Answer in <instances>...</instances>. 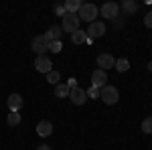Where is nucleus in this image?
Returning a JSON list of instances; mask_svg holds the SVG:
<instances>
[{
	"label": "nucleus",
	"mask_w": 152,
	"mask_h": 150,
	"mask_svg": "<svg viewBox=\"0 0 152 150\" xmlns=\"http://www.w3.org/2000/svg\"><path fill=\"white\" fill-rule=\"evenodd\" d=\"M77 16H79V20L83 23H95V16H97V6L91 4V2H87V4H81V8L77 12Z\"/></svg>",
	"instance_id": "nucleus-1"
},
{
	"label": "nucleus",
	"mask_w": 152,
	"mask_h": 150,
	"mask_svg": "<svg viewBox=\"0 0 152 150\" xmlns=\"http://www.w3.org/2000/svg\"><path fill=\"white\" fill-rule=\"evenodd\" d=\"M99 97H102L107 105H114V104H118V100H120V93H118V89L114 85H107V83H105L104 87L99 89Z\"/></svg>",
	"instance_id": "nucleus-2"
},
{
	"label": "nucleus",
	"mask_w": 152,
	"mask_h": 150,
	"mask_svg": "<svg viewBox=\"0 0 152 150\" xmlns=\"http://www.w3.org/2000/svg\"><path fill=\"white\" fill-rule=\"evenodd\" d=\"M79 23H81V20H79L77 14H65V16H63V26H61V29H63L65 33H71V35H73V33L79 29Z\"/></svg>",
	"instance_id": "nucleus-3"
},
{
	"label": "nucleus",
	"mask_w": 152,
	"mask_h": 150,
	"mask_svg": "<svg viewBox=\"0 0 152 150\" xmlns=\"http://www.w3.org/2000/svg\"><path fill=\"white\" fill-rule=\"evenodd\" d=\"M31 47H33V51H35L37 55H45L49 51V41L45 39V35H37V37H33Z\"/></svg>",
	"instance_id": "nucleus-4"
},
{
	"label": "nucleus",
	"mask_w": 152,
	"mask_h": 150,
	"mask_svg": "<svg viewBox=\"0 0 152 150\" xmlns=\"http://www.w3.org/2000/svg\"><path fill=\"white\" fill-rule=\"evenodd\" d=\"M35 69L39 71V73H49V71H53V63H51V59H49L47 55H37Z\"/></svg>",
	"instance_id": "nucleus-5"
},
{
	"label": "nucleus",
	"mask_w": 152,
	"mask_h": 150,
	"mask_svg": "<svg viewBox=\"0 0 152 150\" xmlns=\"http://www.w3.org/2000/svg\"><path fill=\"white\" fill-rule=\"evenodd\" d=\"M69 97H71V102H73L75 105H83L85 102H87V93H85V89H83V87H79V85L71 89Z\"/></svg>",
	"instance_id": "nucleus-6"
},
{
	"label": "nucleus",
	"mask_w": 152,
	"mask_h": 150,
	"mask_svg": "<svg viewBox=\"0 0 152 150\" xmlns=\"http://www.w3.org/2000/svg\"><path fill=\"white\" fill-rule=\"evenodd\" d=\"M85 33H87V37H89V39H99V37L105 35V24L95 20V23L89 24V29H87Z\"/></svg>",
	"instance_id": "nucleus-7"
},
{
	"label": "nucleus",
	"mask_w": 152,
	"mask_h": 150,
	"mask_svg": "<svg viewBox=\"0 0 152 150\" xmlns=\"http://www.w3.org/2000/svg\"><path fill=\"white\" fill-rule=\"evenodd\" d=\"M118 10H120V6H118L116 2H105L104 6L99 8V14L105 16V18H116L118 16Z\"/></svg>",
	"instance_id": "nucleus-8"
},
{
	"label": "nucleus",
	"mask_w": 152,
	"mask_h": 150,
	"mask_svg": "<svg viewBox=\"0 0 152 150\" xmlns=\"http://www.w3.org/2000/svg\"><path fill=\"white\" fill-rule=\"evenodd\" d=\"M97 65H99V69H102V71L112 69V67L116 65V59L112 57L110 53H102V55H97Z\"/></svg>",
	"instance_id": "nucleus-9"
},
{
	"label": "nucleus",
	"mask_w": 152,
	"mask_h": 150,
	"mask_svg": "<svg viewBox=\"0 0 152 150\" xmlns=\"http://www.w3.org/2000/svg\"><path fill=\"white\" fill-rule=\"evenodd\" d=\"M105 81H107V75H105V71L95 69L94 73H91V85H94V87L102 89V87L105 85Z\"/></svg>",
	"instance_id": "nucleus-10"
},
{
	"label": "nucleus",
	"mask_w": 152,
	"mask_h": 150,
	"mask_svg": "<svg viewBox=\"0 0 152 150\" xmlns=\"http://www.w3.org/2000/svg\"><path fill=\"white\" fill-rule=\"evenodd\" d=\"M37 134L41 136V138H47L53 134V124L49 122V120H43V122H39L37 124Z\"/></svg>",
	"instance_id": "nucleus-11"
},
{
	"label": "nucleus",
	"mask_w": 152,
	"mask_h": 150,
	"mask_svg": "<svg viewBox=\"0 0 152 150\" xmlns=\"http://www.w3.org/2000/svg\"><path fill=\"white\" fill-rule=\"evenodd\" d=\"M6 104H8V110H10V112H18V110L23 108V104H24L23 95H18V93H10Z\"/></svg>",
	"instance_id": "nucleus-12"
},
{
	"label": "nucleus",
	"mask_w": 152,
	"mask_h": 150,
	"mask_svg": "<svg viewBox=\"0 0 152 150\" xmlns=\"http://www.w3.org/2000/svg\"><path fill=\"white\" fill-rule=\"evenodd\" d=\"M61 35H63V29L61 26H51L47 33H45V39H47L49 43H55V41L61 39Z\"/></svg>",
	"instance_id": "nucleus-13"
},
{
	"label": "nucleus",
	"mask_w": 152,
	"mask_h": 150,
	"mask_svg": "<svg viewBox=\"0 0 152 150\" xmlns=\"http://www.w3.org/2000/svg\"><path fill=\"white\" fill-rule=\"evenodd\" d=\"M71 41H73L75 45H85V43H87V33L81 31V29H77V31L71 35Z\"/></svg>",
	"instance_id": "nucleus-14"
},
{
	"label": "nucleus",
	"mask_w": 152,
	"mask_h": 150,
	"mask_svg": "<svg viewBox=\"0 0 152 150\" xmlns=\"http://www.w3.org/2000/svg\"><path fill=\"white\" fill-rule=\"evenodd\" d=\"M79 8H81V2L79 0H67L65 2V12L67 14H77Z\"/></svg>",
	"instance_id": "nucleus-15"
},
{
	"label": "nucleus",
	"mask_w": 152,
	"mask_h": 150,
	"mask_svg": "<svg viewBox=\"0 0 152 150\" xmlns=\"http://www.w3.org/2000/svg\"><path fill=\"white\" fill-rule=\"evenodd\" d=\"M69 93H71V89H69L67 83H59V85H55V95H57V97H69Z\"/></svg>",
	"instance_id": "nucleus-16"
},
{
	"label": "nucleus",
	"mask_w": 152,
	"mask_h": 150,
	"mask_svg": "<svg viewBox=\"0 0 152 150\" xmlns=\"http://www.w3.org/2000/svg\"><path fill=\"white\" fill-rule=\"evenodd\" d=\"M116 71H120V73H126V71L130 69V63H128V59H116Z\"/></svg>",
	"instance_id": "nucleus-17"
},
{
	"label": "nucleus",
	"mask_w": 152,
	"mask_h": 150,
	"mask_svg": "<svg viewBox=\"0 0 152 150\" xmlns=\"http://www.w3.org/2000/svg\"><path fill=\"white\" fill-rule=\"evenodd\" d=\"M47 81L51 83V85H59V81H61L59 71H49V73H47Z\"/></svg>",
	"instance_id": "nucleus-18"
},
{
	"label": "nucleus",
	"mask_w": 152,
	"mask_h": 150,
	"mask_svg": "<svg viewBox=\"0 0 152 150\" xmlns=\"http://www.w3.org/2000/svg\"><path fill=\"white\" fill-rule=\"evenodd\" d=\"M122 8L126 12H136L138 10V4H136L134 0H124V2H122Z\"/></svg>",
	"instance_id": "nucleus-19"
},
{
	"label": "nucleus",
	"mask_w": 152,
	"mask_h": 150,
	"mask_svg": "<svg viewBox=\"0 0 152 150\" xmlns=\"http://www.w3.org/2000/svg\"><path fill=\"white\" fill-rule=\"evenodd\" d=\"M8 124H10V126H18V124H20V114H18V112H10V114H8Z\"/></svg>",
	"instance_id": "nucleus-20"
},
{
	"label": "nucleus",
	"mask_w": 152,
	"mask_h": 150,
	"mask_svg": "<svg viewBox=\"0 0 152 150\" xmlns=\"http://www.w3.org/2000/svg\"><path fill=\"white\" fill-rule=\"evenodd\" d=\"M85 93H87V100H89V97H91V100H97V97H99V89L94 87V85H91L89 89H85Z\"/></svg>",
	"instance_id": "nucleus-21"
},
{
	"label": "nucleus",
	"mask_w": 152,
	"mask_h": 150,
	"mask_svg": "<svg viewBox=\"0 0 152 150\" xmlns=\"http://www.w3.org/2000/svg\"><path fill=\"white\" fill-rule=\"evenodd\" d=\"M142 130H144L146 134H152V116H150V118H146V120L142 122Z\"/></svg>",
	"instance_id": "nucleus-22"
},
{
	"label": "nucleus",
	"mask_w": 152,
	"mask_h": 150,
	"mask_svg": "<svg viewBox=\"0 0 152 150\" xmlns=\"http://www.w3.org/2000/svg\"><path fill=\"white\" fill-rule=\"evenodd\" d=\"M61 49H63V45H61V41H55V43H49V51H51V53H61Z\"/></svg>",
	"instance_id": "nucleus-23"
},
{
	"label": "nucleus",
	"mask_w": 152,
	"mask_h": 150,
	"mask_svg": "<svg viewBox=\"0 0 152 150\" xmlns=\"http://www.w3.org/2000/svg\"><path fill=\"white\" fill-rule=\"evenodd\" d=\"M53 10L57 12L59 16H65V14H67V12H65V4H55V6H53Z\"/></svg>",
	"instance_id": "nucleus-24"
},
{
	"label": "nucleus",
	"mask_w": 152,
	"mask_h": 150,
	"mask_svg": "<svg viewBox=\"0 0 152 150\" xmlns=\"http://www.w3.org/2000/svg\"><path fill=\"white\" fill-rule=\"evenodd\" d=\"M144 24H146V29H152V10L144 16Z\"/></svg>",
	"instance_id": "nucleus-25"
},
{
	"label": "nucleus",
	"mask_w": 152,
	"mask_h": 150,
	"mask_svg": "<svg viewBox=\"0 0 152 150\" xmlns=\"http://www.w3.org/2000/svg\"><path fill=\"white\" fill-rule=\"evenodd\" d=\"M67 85H69V89H73V87H77V79H75V77H71V79L67 81Z\"/></svg>",
	"instance_id": "nucleus-26"
},
{
	"label": "nucleus",
	"mask_w": 152,
	"mask_h": 150,
	"mask_svg": "<svg viewBox=\"0 0 152 150\" xmlns=\"http://www.w3.org/2000/svg\"><path fill=\"white\" fill-rule=\"evenodd\" d=\"M37 150H51V148H49L47 144H41V146H39V148H37Z\"/></svg>",
	"instance_id": "nucleus-27"
},
{
	"label": "nucleus",
	"mask_w": 152,
	"mask_h": 150,
	"mask_svg": "<svg viewBox=\"0 0 152 150\" xmlns=\"http://www.w3.org/2000/svg\"><path fill=\"white\" fill-rule=\"evenodd\" d=\"M148 71H150V73H152V61H150V63H148Z\"/></svg>",
	"instance_id": "nucleus-28"
}]
</instances>
